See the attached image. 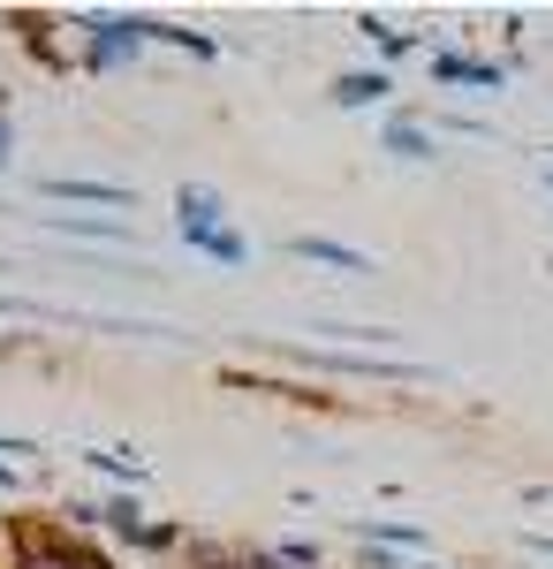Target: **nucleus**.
<instances>
[{"mask_svg": "<svg viewBox=\"0 0 553 569\" xmlns=\"http://www.w3.org/2000/svg\"><path fill=\"white\" fill-rule=\"evenodd\" d=\"M144 46V23H99V39H91V69H114Z\"/></svg>", "mask_w": 553, "mask_h": 569, "instance_id": "f03ea898", "label": "nucleus"}, {"mask_svg": "<svg viewBox=\"0 0 553 569\" xmlns=\"http://www.w3.org/2000/svg\"><path fill=\"white\" fill-rule=\"evenodd\" d=\"M198 251H213L220 266H243V259H251V243H243V236H228V228H213V236H205Z\"/></svg>", "mask_w": 553, "mask_h": 569, "instance_id": "1a4fd4ad", "label": "nucleus"}, {"mask_svg": "<svg viewBox=\"0 0 553 569\" xmlns=\"http://www.w3.org/2000/svg\"><path fill=\"white\" fill-rule=\"evenodd\" d=\"M386 152H402V160H425L432 144H425V130H418L410 114H394V122H386Z\"/></svg>", "mask_w": 553, "mask_h": 569, "instance_id": "0eeeda50", "label": "nucleus"}, {"mask_svg": "<svg viewBox=\"0 0 553 569\" xmlns=\"http://www.w3.org/2000/svg\"><path fill=\"white\" fill-rule=\"evenodd\" d=\"M46 198H91V206H137L129 182H53L46 176Z\"/></svg>", "mask_w": 553, "mask_h": 569, "instance_id": "7ed1b4c3", "label": "nucleus"}, {"mask_svg": "<svg viewBox=\"0 0 553 569\" xmlns=\"http://www.w3.org/2000/svg\"><path fill=\"white\" fill-rule=\"evenodd\" d=\"M0 160H8V114H0Z\"/></svg>", "mask_w": 553, "mask_h": 569, "instance_id": "f8f14e48", "label": "nucleus"}, {"mask_svg": "<svg viewBox=\"0 0 553 569\" xmlns=\"http://www.w3.org/2000/svg\"><path fill=\"white\" fill-rule=\"evenodd\" d=\"M99 517H107V525L122 531V539H137V509H129V501H114V509H99Z\"/></svg>", "mask_w": 553, "mask_h": 569, "instance_id": "9d476101", "label": "nucleus"}, {"mask_svg": "<svg viewBox=\"0 0 553 569\" xmlns=\"http://www.w3.org/2000/svg\"><path fill=\"white\" fill-rule=\"evenodd\" d=\"M0 311H16V319H39V305H8V297H0Z\"/></svg>", "mask_w": 553, "mask_h": 569, "instance_id": "9b49d317", "label": "nucleus"}, {"mask_svg": "<svg viewBox=\"0 0 553 569\" xmlns=\"http://www.w3.org/2000/svg\"><path fill=\"white\" fill-rule=\"evenodd\" d=\"M289 251H303V259H326V266H341V273H372V259H364V251H349V243H326V236H296Z\"/></svg>", "mask_w": 553, "mask_h": 569, "instance_id": "20e7f679", "label": "nucleus"}, {"mask_svg": "<svg viewBox=\"0 0 553 569\" xmlns=\"http://www.w3.org/2000/svg\"><path fill=\"white\" fill-rule=\"evenodd\" d=\"M16 569H114L99 547H84V539H69V531L39 525V517H16Z\"/></svg>", "mask_w": 553, "mask_h": 569, "instance_id": "f257e3e1", "label": "nucleus"}, {"mask_svg": "<svg viewBox=\"0 0 553 569\" xmlns=\"http://www.w3.org/2000/svg\"><path fill=\"white\" fill-rule=\"evenodd\" d=\"M334 99H341V107H372V99H386V77H380V69H364V77H341Z\"/></svg>", "mask_w": 553, "mask_h": 569, "instance_id": "423d86ee", "label": "nucleus"}, {"mask_svg": "<svg viewBox=\"0 0 553 569\" xmlns=\"http://www.w3.org/2000/svg\"><path fill=\"white\" fill-rule=\"evenodd\" d=\"M61 236H91V243H129V228H114V220H69V213H46Z\"/></svg>", "mask_w": 553, "mask_h": 569, "instance_id": "6e6552de", "label": "nucleus"}, {"mask_svg": "<svg viewBox=\"0 0 553 569\" xmlns=\"http://www.w3.org/2000/svg\"><path fill=\"white\" fill-rule=\"evenodd\" d=\"M213 213H220L213 190H182V236H190V243H205V236H213Z\"/></svg>", "mask_w": 553, "mask_h": 569, "instance_id": "39448f33", "label": "nucleus"}]
</instances>
